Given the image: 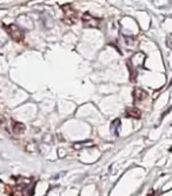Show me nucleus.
Instances as JSON below:
<instances>
[{"mask_svg":"<svg viewBox=\"0 0 172 196\" xmlns=\"http://www.w3.org/2000/svg\"><path fill=\"white\" fill-rule=\"evenodd\" d=\"M4 30L7 32V34L11 37V39L16 43H21L25 39V33L23 28H20L16 24L4 25Z\"/></svg>","mask_w":172,"mask_h":196,"instance_id":"nucleus-2","label":"nucleus"},{"mask_svg":"<svg viewBox=\"0 0 172 196\" xmlns=\"http://www.w3.org/2000/svg\"><path fill=\"white\" fill-rule=\"evenodd\" d=\"M2 122H4V119H2V118H0V124H1Z\"/></svg>","mask_w":172,"mask_h":196,"instance_id":"nucleus-8","label":"nucleus"},{"mask_svg":"<svg viewBox=\"0 0 172 196\" xmlns=\"http://www.w3.org/2000/svg\"><path fill=\"white\" fill-rule=\"evenodd\" d=\"M25 186L24 183H16L14 186H7V191L11 196H24L25 195Z\"/></svg>","mask_w":172,"mask_h":196,"instance_id":"nucleus-4","label":"nucleus"},{"mask_svg":"<svg viewBox=\"0 0 172 196\" xmlns=\"http://www.w3.org/2000/svg\"><path fill=\"white\" fill-rule=\"evenodd\" d=\"M12 131H13L14 135L20 136V135H23L25 131H26V126H25L23 123L13 121V122H12Z\"/></svg>","mask_w":172,"mask_h":196,"instance_id":"nucleus-7","label":"nucleus"},{"mask_svg":"<svg viewBox=\"0 0 172 196\" xmlns=\"http://www.w3.org/2000/svg\"><path fill=\"white\" fill-rule=\"evenodd\" d=\"M61 9H63V13H64L63 21L66 25L73 26L74 24H77V21H78V11L72 5H70V4L68 5H63Z\"/></svg>","mask_w":172,"mask_h":196,"instance_id":"nucleus-1","label":"nucleus"},{"mask_svg":"<svg viewBox=\"0 0 172 196\" xmlns=\"http://www.w3.org/2000/svg\"><path fill=\"white\" fill-rule=\"evenodd\" d=\"M126 117L129 118H133V119H139L141 117V110L136 107V106H127L125 110Z\"/></svg>","mask_w":172,"mask_h":196,"instance_id":"nucleus-6","label":"nucleus"},{"mask_svg":"<svg viewBox=\"0 0 172 196\" xmlns=\"http://www.w3.org/2000/svg\"><path fill=\"white\" fill-rule=\"evenodd\" d=\"M132 97L134 102H141L148 98V92L141 88H134L132 91Z\"/></svg>","mask_w":172,"mask_h":196,"instance_id":"nucleus-5","label":"nucleus"},{"mask_svg":"<svg viewBox=\"0 0 172 196\" xmlns=\"http://www.w3.org/2000/svg\"><path fill=\"white\" fill-rule=\"evenodd\" d=\"M82 21L85 27H91V28H99L100 27V19L92 16L89 12L84 13L82 16Z\"/></svg>","mask_w":172,"mask_h":196,"instance_id":"nucleus-3","label":"nucleus"}]
</instances>
